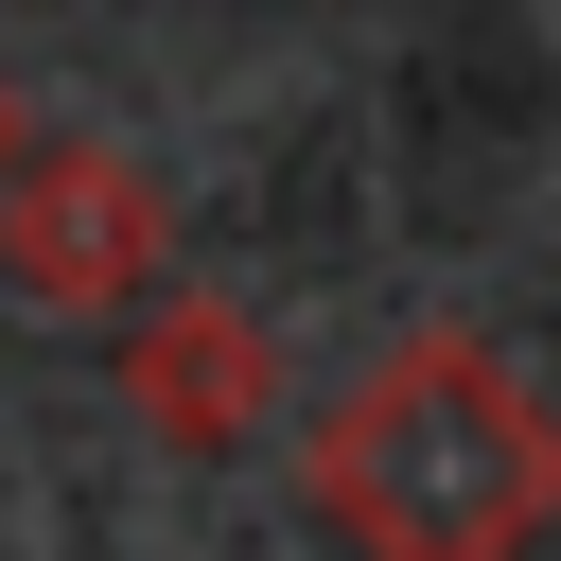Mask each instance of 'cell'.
Returning <instances> with one entry per match:
<instances>
[{
  "label": "cell",
  "instance_id": "cell-1",
  "mask_svg": "<svg viewBox=\"0 0 561 561\" xmlns=\"http://www.w3.org/2000/svg\"><path fill=\"white\" fill-rule=\"evenodd\" d=\"M316 491L368 561H526L561 526V421L473 333H403L316 421Z\"/></svg>",
  "mask_w": 561,
  "mask_h": 561
},
{
  "label": "cell",
  "instance_id": "cell-2",
  "mask_svg": "<svg viewBox=\"0 0 561 561\" xmlns=\"http://www.w3.org/2000/svg\"><path fill=\"white\" fill-rule=\"evenodd\" d=\"M0 263L35 280V298H140L158 280V175L123 158V140H35L18 175H0Z\"/></svg>",
  "mask_w": 561,
  "mask_h": 561
}]
</instances>
